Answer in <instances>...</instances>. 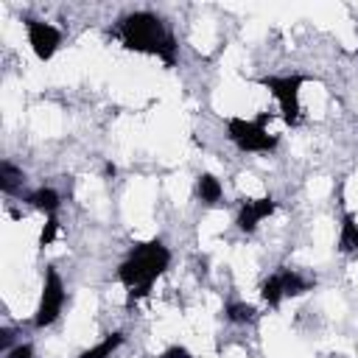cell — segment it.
I'll return each instance as SVG.
<instances>
[{
  "label": "cell",
  "instance_id": "6da1fadb",
  "mask_svg": "<svg viewBox=\"0 0 358 358\" xmlns=\"http://www.w3.org/2000/svg\"><path fill=\"white\" fill-rule=\"evenodd\" d=\"M117 36H120L126 50L159 56L165 64H173V59H176L173 36L165 31L162 20L151 11H134V14L123 17L117 25Z\"/></svg>",
  "mask_w": 358,
  "mask_h": 358
},
{
  "label": "cell",
  "instance_id": "7a4b0ae2",
  "mask_svg": "<svg viewBox=\"0 0 358 358\" xmlns=\"http://www.w3.org/2000/svg\"><path fill=\"white\" fill-rule=\"evenodd\" d=\"M168 263H171V252L162 241H148L131 249V255L117 266V280L129 288L126 305L143 299L151 291V282L168 268Z\"/></svg>",
  "mask_w": 358,
  "mask_h": 358
},
{
  "label": "cell",
  "instance_id": "3957f363",
  "mask_svg": "<svg viewBox=\"0 0 358 358\" xmlns=\"http://www.w3.org/2000/svg\"><path fill=\"white\" fill-rule=\"evenodd\" d=\"M263 120H266V117H257V120L229 117V120H227V137H229L241 151H249V154H268V151L277 148V137L266 131Z\"/></svg>",
  "mask_w": 358,
  "mask_h": 358
},
{
  "label": "cell",
  "instance_id": "277c9868",
  "mask_svg": "<svg viewBox=\"0 0 358 358\" xmlns=\"http://www.w3.org/2000/svg\"><path fill=\"white\" fill-rule=\"evenodd\" d=\"M260 84L277 98L280 112H282V120L288 126H296L299 123V112H302L299 92L305 87V78L302 76H266V78H260Z\"/></svg>",
  "mask_w": 358,
  "mask_h": 358
},
{
  "label": "cell",
  "instance_id": "5b68a950",
  "mask_svg": "<svg viewBox=\"0 0 358 358\" xmlns=\"http://www.w3.org/2000/svg\"><path fill=\"white\" fill-rule=\"evenodd\" d=\"M64 308V285H62V277L56 268H48L45 271V282H42V294H39V305H36V316H34V324L36 327H48L59 319Z\"/></svg>",
  "mask_w": 358,
  "mask_h": 358
},
{
  "label": "cell",
  "instance_id": "8992f818",
  "mask_svg": "<svg viewBox=\"0 0 358 358\" xmlns=\"http://www.w3.org/2000/svg\"><path fill=\"white\" fill-rule=\"evenodd\" d=\"M25 31H28V45H31V50H34V56L39 62H48V59L56 56V50L62 45V34L50 22L25 20Z\"/></svg>",
  "mask_w": 358,
  "mask_h": 358
},
{
  "label": "cell",
  "instance_id": "52a82bcc",
  "mask_svg": "<svg viewBox=\"0 0 358 358\" xmlns=\"http://www.w3.org/2000/svg\"><path fill=\"white\" fill-rule=\"evenodd\" d=\"M277 210V201L271 196H260V199H243L241 210H238V229L241 232H255L260 227V221H266L271 213Z\"/></svg>",
  "mask_w": 358,
  "mask_h": 358
},
{
  "label": "cell",
  "instance_id": "ba28073f",
  "mask_svg": "<svg viewBox=\"0 0 358 358\" xmlns=\"http://www.w3.org/2000/svg\"><path fill=\"white\" fill-rule=\"evenodd\" d=\"M28 204H31L34 210L45 213V215H53V213L59 210V204H62V196H59L53 187H36V190L28 196Z\"/></svg>",
  "mask_w": 358,
  "mask_h": 358
},
{
  "label": "cell",
  "instance_id": "9c48e42d",
  "mask_svg": "<svg viewBox=\"0 0 358 358\" xmlns=\"http://www.w3.org/2000/svg\"><path fill=\"white\" fill-rule=\"evenodd\" d=\"M338 252L350 255V252H358V221L352 213H347L341 218V229H338Z\"/></svg>",
  "mask_w": 358,
  "mask_h": 358
},
{
  "label": "cell",
  "instance_id": "30bf717a",
  "mask_svg": "<svg viewBox=\"0 0 358 358\" xmlns=\"http://www.w3.org/2000/svg\"><path fill=\"white\" fill-rule=\"evenodd\" d=\"M221 193H224V187H221L218 176H213V173H199V179H196V196H199L204 204H215V201L221 199Z\"/></svg>",
  "mask_w": 358,
  "mask_h": 358
},
{
  "label": "cell",
  "instance_id": "8fae6325",
  "mask_svg": "<svg viewBox=\"0 0 358 358\" xmlns=\"http://www.w3.org/2000/svg\"><path fill=\"white\" fill-rule=\"evenodd\" d=\"M120 344H123V333H109V336H103L98 344L87 347L78 358H112V352H115Z\"/></svg>",
  "mask_w": 358,
  "mask_h": 358
},
{
  "label": "cell",
  "instance_id": "7c38bea8",
  "mask_svg": "<svg viewBox=\"0 0 358 358\" xmlns=\"http://www.w3.org/2000/svg\"><path fill=\"white\" fill-rule=\"evenodd\" d=\"M260 296H263V302L268 305V308H277L282 299H285V294H282V280H280V271H274L263 285H260Z\"/></svg>",
  "mask_w": 358,
  "mask_h": 358
},
{
  "label": "cell",
  "instance_id": "4fadbf2b",
  "mask_svg": "<svg viewBox=\"0 0 358 358\" xmlns=\"http://www.w3.org/2000/svg\"><path fill=\"white\" fill-rule=\"evenodd\" d=\"M277 271H280L282 294H285V296H299V294H305V291L310 288V282H308V280H302L296 271H291V268H277Z\"/></svg>",
  "mask_w": 358,
  "mask_h": 358
},
{
  "label": "cell",
  "instance_id": "5bb4252c",
  "mask_svg": "<svg viewBox=\"0 0 358 358\" xmlns=\"http://www.w3.org/2000/svg\"><path fill=\"white\" fill-rule=\"evenodd\" d=\"M227 319L232 324H246V322L257 319V310L252 305H246V302H232V305H227Z\"/></svg>",
  "mask_w": 358,
  "mask_h": 358
},
{
  "label": "cell",
  "instance_id": "9a60e30c",
  "mask_svg": "<svg viewBox=\"0 0 358 358\" xmlns=\"http://www.w3.org/2000/svg\"><path fill=\"white\" fill-rule=\"evenodd\" d=\"M20 182H22V171H17L11 162H0V187L6 193H14Z\"/></svg>",
  "mask_w": 358,
  "mask_h": 358
},
{
  "label": "cell",
  "instance_id": "2e32d148",
  "mask_svg": "<svg viewBox=\"0 0 358 358\" xmlns=\"http://www.w3.org/2000/svg\"><path fill=\"white\" fill-rule=\"evenodd\" d=\"M56 232H59V221H56V215H48V221H45V227L39 232V246H50Z\"/></svg>",
  "mask_w": 358,
  "mask_h": 358
},
{
  "label": "cell",
  "instance_id": "e0dca14e",
  "mask_svg": "<svg viewBox=\"0 0 358 358\" xmlns=\"http://www.w3.org/2000/svg\"><path fill=\"white\" fill-rule=\"evenodd\" d=\"M159 358H193V355H190V350H187V347L173 344V347H168L165 352H159Z\"/></svg>",
  "mask_w": 358,
  "mask_h": 358
},
{
  "label": "cell",
  "instance_id": "ac0fdd59",
  "mask_svg": "<svg viewBox=\"0 0 358 358\" xmlns=\"http://www.w3.org/2000/svg\"><path fill=\"white\" fill-rule=\"evenodd\" d=\"M6 358H34V350H31V344H20V347H14Z\"/></svg>",
  "mask_w": 358,
  "mask_h": 358
}]
</instances>
